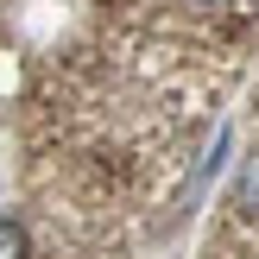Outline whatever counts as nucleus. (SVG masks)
Wrapping results in <instances>:
<instances>
[{"label": "nucleus", "instance_id": "nucleus-1", "mask_svg": "<svg viewBox=\"0 0 259 259\" xmlns=\"http://www.w3.org/2000/svg\"><path fill=\"white\" fill-rule=\"evenodd\" d=\"M0 259H32V240L13 215H0Z\"/></svg>", "mask_w": 259, "mask_h": 259}, {"label": "nucleus", "instance_id": "nucleus-2", "mask_svg": "<svg viewBox=\"0 0 259 259\" xmlns=\"http://www.w3.org/2000/svg\"><path fill=\"white\" fill-rule=\"evenodd\" d=\"M259 202V152L247 158V171H240V209H253Z\"/></svg>", "mask_w": 259, "mask_h": 259}, {"label": "nucleus", "instance_id": "nucleus-3", "mask_svg": "<svg viewBox=\"0 0 259 259\" xmlns=\"http://www.w3.org/2000/svg\"><path fill=\"white\" fill-rule=\"evenodd\" d=\"M190 7H209V13H234L240 0H190Z\"/></svg>", "mask_w": 259, "mask_h": 259}]
</instances>
